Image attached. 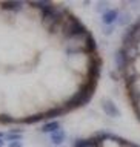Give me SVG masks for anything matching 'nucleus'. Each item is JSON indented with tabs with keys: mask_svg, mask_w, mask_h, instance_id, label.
I'll return each instance as SVG.
<instances>
[{
	"mask_svg": "<svg viewBox=\"0 0 140 147\" xmlns=\"http://www.w3.org/2000/svg\"><path fill=\"white\" fill-rule=\"evenodd\" d=\"M102 107H103L106 115H109V117H113V118H117L120 115L117 106H115L111 100H103V101H102Z\"/></svg>",
	"mask_w": 140,
	"mask_h": 147,
	"instance_id": "nucleus-2",
	"label": "nucleus"
},
{
	"mask_svg": "<svg viewBox=\"0 0 140 147\" xmlns=\"http://www.w3.org/2000/svg\"><path fill=\"white\" fill-rule=\"evenodd\" d=\"M3 140H5V141H8V142L22 141V140H23V135H20V133H17V132H9V133H5Z\"/></svg>",
	"mask_w": 140,
	"mask_h": 147,
	"instance_id": "nucleus-5",
	"label": "nucleus"
},
{
	"mask_svg": "<svg viewBox=\"0 0 140 147\" xmlns=\"http://www.w3.org/2000/svg\"><path fill=\"white\" fill-rule=\"evenodd\" d=\"M102 23L108 28H114V23L119 18V9H106L102 12Z\"/></svg>",
	"mask_w": 140,
	"mask_h": 147,
	"instance_id": "nucleus-1",
	"label": "nucleus"
},
{
	"mask_svg": "<svg viewBox=\"0 0 140 147\" xmlns=\"http://www.w3.org/2000/svg\"><path fill=\"white\" fill-rule=\"evenodd\" d=\"M5 146V140H3V138H0V147H3Z\"/></svg>",
	"mask_w": 140,
	"mask_h": 147,
	"instance_id": "nucleus-7",
	"label": "nucleus"
},
{
	"mask_svg": "<svg viewBox=\"0 0 140 147\" xmlns=\"http://www.w3.org/2000/svg\"><path fill=\"white\" fill-rule=\"evenodd\" d=\"M8 147H23L22 141H14V142H8Z\"/></svg>",
	"mask_w": 140,
	"mask_h": 147,
	"instance_id": "nucleus-6",
	"label": "nucleus"
},
{
	"mask_svg": "<svg viewBox=\"0 0 140 147\" xmlns=\"http://www.w3.org/2000/svg\"><path fill=\"white\" fill-rule=\"evenodd\" d=\"M62 129V124H60L59 121H51V123H46V124H43L42 126V132L43 133H54V132H57V130H60Z\"/></svg>",
	"mask_w": 140,
	"mask_h": 147,
	"instance_id": "nucleus-4",
	"label": "nucleus"
},
{
	"mask_svg": "<svg viewBox=\"0 0 140 147\" xmlns=\"http://www.w3.org/2000/svg\"><path fill=\"white\" fill-rule=\"evenodd\" d=\"M65 140H66V132H65L63 129H60V130H57V132H54V133H51V135H49V141L53 142L54 146L63 144Z\"/></svg>",
	"mask_w": 140,
	"mask_h": 147,
	"instance_id": "nucleus-3",
	"label": "nucleus"
}]
</instances>
